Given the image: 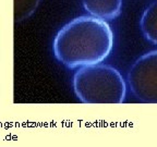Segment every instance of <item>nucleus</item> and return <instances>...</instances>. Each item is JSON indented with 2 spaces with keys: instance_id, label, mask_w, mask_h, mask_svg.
I'll list each match as a JSON object with an SVG mask.
<instances>
[{
  "instance_id": "nucleus-1",
  "label": "nucleus",
  "mask_w": 157,
  "mask_h": 147,
  "mask_svg": "<svg viewBox=\"0 0 157 147\" xmlns=\"http://www.w3.org/2000/svg\"><path fill=\"white\" fill-rule=\"evenodd\" d=\"M54 55L69 69L101 63L113 47V33L105 20L93 15L75 17L57 33Z\"/></svg>"
},
{
  "instance_id": "nucleus-2",
  "label": "nucleus",
  "mask_w": 157,
  "mask_h": 147,
  "mask_svg": "<svg viewBox=\"0 0 157 147\" xmlns=\"http://www.w3.org/2000/svg\"><path fill=\"white\" fill-rule=\"evenodd\" d=\"M73 89L84 104H121L127 85L116 68L97 63L78 68L73 75Z\"/></svg>"
},
{
  "instance_id": "nucleus-3",
  "label": "nucleus",
  "mask_w": 157,
  "mask_h": 147,
  "mask_svg": "<svg viewBox=\"0 0 157 147\" xmlns=\"http://www.w3.org/2000/svg\"><path fill=\"white\" fill-rule=\"evenodd\" d=\"M133 95L145 104H157V50L141 56L128 72Z\"/></svg>"
},
{
  "instance_id": "nucleus-4",
  "label": "nucleus",
  "mask_w": 157,
  "mask_h": 147,
  "mask_svg": "<svg viewBox=\"0 0 157 147\" xmlns=\"http://www.w3.org/2000/svg\"><path fill=\"white\" fill-rule=\"evenodd\" d=\"M84 9L93 17L113 20L120 14L122 0H82Z\"/></svg>"
},
{
  "instance_id": "nucleus-5",
  "label": "nucleus",
  "mask_w": 157,
  "mask_h": 147,
  "mask_svg": "<svg viewBox=\"0 0 157 147\" xmlns=\"http://www.w3.org/2000/svg\"><path fill=\"white\" fill-rule=\"evenodd\" d=\"M140 26L145 38L157 45V0L146 8L141 17Z\"/></svg>"
},
{
  "instance_id": "nucleus-6",
  "label": "nucleus",
  "mask_w": 157,
  "mask_h": 147,
  "mask_svg": "<svg viewBox=\"0 0 157 147\" xmlns=\"http://www.w3.org/2000/svg\"><path fill=\"white\" fill-rule=\"evenodd\" d=\"M14 1V22H22L35 12L40 0H13Z\"/></svg>"
}]
</instances>
